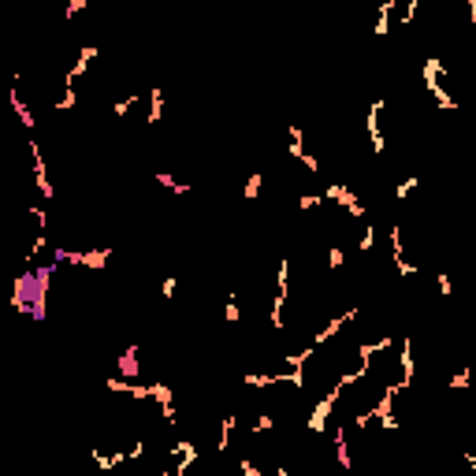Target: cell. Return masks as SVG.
Here are the masks:
<instances>
[{"label":"cell","instance_id":"3957f363","mask_svg":"<svg viewBox=\"0 0 476 476\" xmlns=\"http://www.w3.org/2000/svg\"><path fill=\"white\" fill-rule=\"evenodd\" d=\"M261 179H264V175H250V183H246V197H253L257 190H261Z\"/></svg>","mask_w":476,"mask_h":476},{"label":"cell","instance_id":"7a4b0ae2","mask_svg":"<svg viewBox=\"0 0 476 476\" xmlns=\"http://www.w3.org/2000/svg\"><path fill=\"white\" fill-rule=\"evenodd\" d=\"M372 246H376V231H372V227H368V231L361 234V250L368 253V250H372Z\"/></svg>","mask_w":476,"mask_h":476},{"label":"cell","instance_id":"6da1fadb","mask_svg":"<svg viewBox=\"0 0 476 476\" xmlns=\"http://www.w3.org/2000/svg\"><path fill=\"white\" fill-rule=\"evenodd\" d=\"M119 368H123L127 376H134V372H138V346H130L127 354L119 357Z\"/></svg>","mask_w":476,"mask_h":476}]
</instances>
